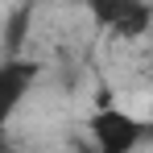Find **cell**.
Returning <instances> with one entry per match:
<instances>
[{
	"instance_id": "6da1fadb",
	"label": "cell",
	"mask_w": 153,
	"mask_h": 153,
	"mask_svg": "<svg viewBox=\"0 0 153 153\" xmlns=\"http://www.w3.org/2000/svg\"><path fill=\"white\" fill-rule=\"evenodd\" d=\"M87 128H91V145L100 153H132L145 141V124L120 108H100Z\"/></svg>"
},
{
	"instance_id": "7a4b0ae2",
	"label": "cell",
	"mask_w": 153,
	"mask_h": 153,
	"mask_svg": "<svg viewBox=\"0 0 153 153\" xmlns=\"http://www.w3.org/2000/svg\"><path fill=\"white\" fill-rule=\"evenodd\" d=\"M33 75H37V66H29V62H17V58L0 66V95H4V116H13V112H17V103H21V95L29 91Z\"/></svg>"
},
{
	"instance_id": "3957f363",
	"label": "cell",
	"mask_w": 153,
	"mask_h": 153,
	"mask_svg": "<svg viewBox=\"0 0 153 153\" xmlns=\"http://www.w3.org/2000/svg\"><path fill=\"white\" fill-rule=\"evenodd\" d=\"M149 25H153V4L137 0V4L124 13V21L112 29V33H116V37H124V42H132V37H145V33H149Z\"/></svg>"
},
{
	"instance_id": "277c9868",
	"label": "cell",
	"mask_w": 153,
	"mask_h": 153,
	"mask_svg": "<svg viewBox=\"0 0 153 153\" xmlns=\"http://www.w3.org/2000/svg\"><path fill=\"white\" fill-rule=\"evenodd\" d=\"M132 4H137V0H87V13H91V21H95V25L116 29Z\"/></svg>"
},
{
	"instance_id": "5b68a950",
	"label": "cell",
	"mask_w": 153,
	"mask_h": 153,
	"mask_svg": "<svg viewBox=\"0 0 153 153\" xmlns=\"http://www.w3.org/2000/svg\"><path fill=\"white\" fill-rule=\"evenodd\" d=\"M83 153H100V149H95V145H91V149H83Z\"/></svg>"
}]
</instances>
